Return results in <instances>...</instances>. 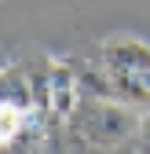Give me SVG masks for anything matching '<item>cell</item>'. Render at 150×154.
I'll use <instances>...</instances> for the list:
<instances>
[{"instance_id":"cell-1","label":"cell","mask_w":150,"mask_h":154,"mask_svg":"<svg viewBox=\"0 0 150 154\" xmlns=\"http://www.w3.org/2000/svg\"><path fill=\"white\" fill-rule=\"evenodd\" d=\"M73 118H77V136L92 147H99V150H110V147H121L128 140H136L139 125H143L139 110L124 106L117 99H103V95L95 103H84Z\"/></svg>"},{"instance_id":"cell-2","label":"cell","mask_w":150,"mask_h":154,"mask_svg":"<svg viewBox=\"0 0 150 154\" xmlns=\"http://www.w3.org/2000/svg\"><path fill=\"white\" fill-rule=\"evenodd\" d=\"M81 81L84 77L73 70L66 59H51L48 63V81H44V103L48 114L59 121H70L81 110Z\"/></svg>"},{"instance_id":"cell-4","label":"cell","mask_w":150,"mask_h":154,"mask_svg":"<svg viewBox=\"0 0 150 154\" xmlns=\"http://www.w3.org/2000/svg\"><path fill=\"white\" fill-rule=\"evenodd\" d=\"M103 63L150 77V44L139 41V37H106L103 41Z\"/></svg>"},{"instance_id":"cell-5","label":"cell","mask_w":150,"mask_h":154,"mask_svg":"<svg viewBox=\"0 0 150 154\" xmlns=\"http://www.w3.org/2000/svg\"><path fill=\"white\" fill-rule=\"evenodd\" d=\"M136 143H139V154H150V114H143V125H139Z\"/></svg>"},{"instance_id":"cell-3","label":"cell","mask_w":150,"mask_h":154,"mask_svg":"<svg viewBox=\"0 0 150 154\" xmlns=\"http://www.w3.org/2000/svg\"><path fill=\"white\" fill-rule=\"evenodd\" d=\"M29 121H33L29 88L26 85H8L4 88V103H0V143L15 147V140L29 128Z\"/></svg>"}]
</instances>
